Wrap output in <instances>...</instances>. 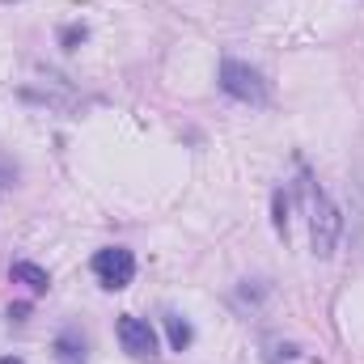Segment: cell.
<instances>
[{
	"mask_svg": "<svg viewBox=\"0 0 364 364\" xmlns=\"http://www.w3.org/2000/svg\"><path fill=\"white\" fill-rule=\"evenodd\" d=\"M0 364H21V360H13V356H9V360H0Z\"/></svg>",
	"mask_w": 364,
	"mask_h": 364,
	"instance_id": "7",
	"label": "cell"
},
{
	"mask_svg": "<svg viewBox=\"0 0 364 364\" xmlns=\"http://www.w3.org/2000/svg\"><path fill=\"white\" fill-rule=\"evenodd\" d=\"M93 272L97 279L106 284V288H127L132 284V275H136V259H132V250H97L93 255Z\"/></svg>",
	"mask_w": 364,
	"mask_h": 364,
	"instance_id": "2",
	"label": "cell"
},
{
	"mask_svg": "<svg viewBox=\"0 0 364 364\" xmlns=\"http://www.w3.org/2000/svg\"><path fill=\"white\" fill-rule=\"evenodd\" d=\"M13 279H26L34 292H43V288H47V272H43V267H34V263H13Z\"/></svg>",
	"mask_w": 364,
	"mask_h": 364,
	"instance_id": "5",
	"label": "cell"
},
{
	"mask_svg": "<svg viewBox=\"0 0 364 364\" xmlns=\"http://www.w3.org/2000/svg\"><path fill=\"white\" fill-rule=\"evenodd\" d=\"M119 343H123V352H132L136 360H153V356H157V335H153V326H149L144 318L123 314V318H119Z\"/></svg>",
	"mask_w": 364,
	"mask_h": 364,
	"instance_id": "3",
	"label": "cell"
},
{
	"mask_svg": "<svg viewBox=\"0 0 364 364\" xmlns=\"http://www.w3.org/2000/svg\"><path fill=\"white\" fill-rule=\"evenodd\" d=\"M170 343H174V348H186V343H191V326H186V322H182V318H170Z\"/></svg>",
	"mask_w": 364,
	"mask_h": 364,
	"instance_id": "6",
	"label": "cell"
},
{
	"mask_svg": "<svg viewBox=\"0 0 364 364\" xmlns=\"http://www.w3.org/2000/svg\"><path fill=\"white\" fill-rule=\"evenodd\" d=\"M220 85L233 93V97H242V102H259V97H263V81H259V73L246 68V64H237V60H225V68H220Z\"/></svg>",
	"mask_w": 364,
	"mask_h": 364,
	"instance_id": "4",
	"label": "cell"
},
{
	"mask_svg": "<svg viewBox=\"0 0 364 364\" xmlns=\"http://www.w3.org/2000/svg\"><path fill=\"white\" fill-rule=\"evenodd\" d=\"M305 203H309V225H314V250L318 255H331L335 246V233H339V220L331 212V203L322 199V191H314V182H305Z\"/></svg>",
	"mask_w": 364,
	"mask_h": 364,
	"instance_id": "1",
	"label": "cell"
}]
</instances>
